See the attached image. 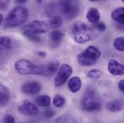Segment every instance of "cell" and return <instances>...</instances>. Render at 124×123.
<instances>
[{
    "label": "cell",
    "mask_w": 124,
    "mask_h": 123,
    "mask_svg": "<svg viewBox=\"0 0 124 123\" xmlns=\"http://www.w3.org/2000/svg\"><path fill=\"white\" fill-rule=\"evenodd\" d=\"M28 18V9L21 6L15 7L11 10L4 22V28H12L23 25Z\"/></svg>",
    "instance_id": "6da1fadb"
},
{
    "label": "cell",
    "mask_w": 124,
    "mask_h": 123,
    "mask_svg": "<svg viewBox=\"0 0 124 123\" xmlns=\"http://www.w3.org/2000/svg\"><path fill=\"white\" fill-rule=\"evenodd\" d=\"M15 68L22 75H40L46 76V65H36L32 62L25 59L19 60L15 63Z\"/></svg>",
    "instance_id": "7a4b0ae2"
},
{
    "label": "cell",
    "mask_w": 124,
    "mask_h": 123,
    "mask_svg": "<svg viewBox=\"0 0 124 123\" xmlns=\"http://www.w3.org/2000/svg\"><path fill=\"white\" fill-rule=\"evenodd\" d=\"M100 56V51L94 45H90L78 55L77 61L82 66H92L97 62Z\"/></svg>",
    "instance_id": "3957f363"
},
{
    "label": "cell",
    "mask_w": 124,
    "mask_h": 123,
    "mask_svg": "<svg viewBox=\"0 0 124 123\" xmlns=\"http://www.w3.org/2000/svg\"><path fill=\"white\" fill-rule=\"evenodd\" d=\"M81 104L82 109L88 112L97 111L101 107L100 99L93 90H87L85 92Z\"/></svg>",
    "instance_id": "277c9868"
},
{
    "label": "cell",
    "mask_w": 124,
    "mask_h": 123,
    "mask_svg": "<svg viewBox=\"0 0 124 123\" xmlns=\"http://www.w3.org/2000/svg\"><path fill=\"white\" fill-rule=\"evenodd\" d=\"M60 9L62 13L68 20L76 17L79 12V7L75 0H60Z\"/></svg>",
    "instance_id": "5b68a950"
},
{
    "label": "cell",
    "mask_w": 124,
    "mask_h": 123,
    "mask_svg": "<svg viewBox=\"0 0 124 123\" xmlns=\"http://www.w3.org/2000/svg\"><path fill=\"white\" fill-rule=\"evenodd\" d=\"M49 30V25L44 21L34 20L22 28V33L43 34Z\"/></svg>",
    "instance_id": "8992f818"
},
{
    "label": "cell",
    "mask_w": 124,
    "mask_h": 123,
    "mask_svg": "<svg viewBox=\"0 0 124 123\" xmlns=\"http://www.w3.org/2000/svg\"><path fill=\"white\" fill-rule=\"evenodd\" d=\"M72 73V68L68 64H63L59 68L58 73L54 79L55 86L57 87H60L63 85L71 74Z\"/></svg>",
    "instance_id": "52a82bcc"
},
{
    "label": "cell",
    "mask_w": 124,
    "mask_h": 123,
    "mask_svg": "<svg viewBox=\"0 0 124 123\" xmlns=\"http://www.w3.org/2000/svg\"><path fill=\"white\" fill-rule=\"evenodd\" d=\"M18 110L20 113L30 117L36 116L39 112L38 107L28 100H25L23 104L19 106Z\"/></svg>",
    "instance_id": "ba28073f"
},
{
    "label": "cell",
    "mask_w": 124,
    "mask_h": 123,
    "mask_svg": "<svg viewBox=\"0 0 124 123\" xmlns=\"http://www.w3.org/2000/svg\"><path fill=\"white\" fill-rule=\"evenodd\" d=\"M94 32L89 28L74 34V40L79 44L86 43L92 40L94 37Z\"/></svg>",
    "instance_id": "9c48e42d"
},
{
    "label": "cell",
    "mask_w": 124,
    "mask_h": 123,
    "mask_svg": "<svg viewBox=\"0 0 124 123\" xmlns=\"http://www.w3.org/2000/svg\"><path fill=\"white\" fill-rule=\"evenodd\" d=\"M108 71L113 76L124 75V65L116 60L111 59L108 63Z\"/></svg>",
    "instance_id": "30bf717a"
},
{
    "label": "cell",
    "mask_w": 124,
    "mask_h": 123,
    "mask_svg": "<svg viewBox=\"0 0 124 123\" xmlns=\"http://www.w3.org/2000/svg\"><path fill=\"white\" fill-rule=\"evenodd\" d=\"M41 86L38 81H30L23 85L21 90L25 94L35 95L40 92Z\"/></svg>",
    "instance_id": "8fae6325"
},
{
    "label": "cell",
    "mask_w": 124,
    "mask_h": 123,
    "mask_svg": "<svg viewBox=\"0 0 124 123\" xmlns=\"http://www.w3.org/2000/svg\"><path fill=\"white\" fill-rule=\"evenodd\" d=\"M106 109L111 112H118L124 109V101L121 99H117L108 102L106 105Z\"/></svg>",
    "instance_id": "7c38bea8"
},
{
    "label": "cell",
    "mask_w": 124,
    "mask_h": 123,
    "mask_svg": "<svg viewBox=\"0 0 124 123\" xmlns=\"http://www.w3.org/2000/svg\"><path fill=\"white\" fill-rule=\"evenodd\" d=\"M68 87L72 93L78 92L82 87V80L79 77L74 76L69 79L68 82Z\"/></svg>",
    "instance_id": "4fadbf2b"
},
{
    "label": "cell",
    "mask_w": 124,
    "mask_h": 123,
    "mask_svg": "<svg viewBox=\"0 0 124 123\" xmlns=\"http://www.w3.org/2000/svg\"><path fill=\"white\" fill-rule=\"evenodd\" d=\"M64 37V34L60 30H54L51 32L50 38L51 45L53 47H57L62 43V40Z\"/></svg>",
    "instance_id": "5bb4252c"
},
{
    "label": "cell",
    "mask_w": 124,
    "mask_h": 123,
    "mask_svg": "<svg viewBox=\"0 0 124 123\" xmlns=\"http://www.w3.org/2000/svg\"><path fill=\"white\" fill-rule=\"evenodd\" d=\"M10 99V92L4 85L0 84V106H5Z\"/></svg>",
    "instance_id": "9a60e30c"
},
{
    "label": "cell",
    "mask_w": 124,
    "mask_h": 123,
    "mask_svg": "<svg viewBox=\"0 0 124 123\" xmlns=\"http://www.w3.org/2000/svg\"><path fill=\"white\" fill-rule=\"evenodd\" d=\"M87 20L92 23H97L100 19V14L97 9L92 7L89 9L86 15Z\"/></svg>",
    "instance_id": "2e32d148"
},
{
    "label": "cell",
    "mask_w": 124,
    "mask_h": 123,
    "mask_svg": "<svg viewBox=\"0 0 124 123\" xmlns=\"http://www.w3.org/2000/svg\"><path fill=\"white\" fill-rule=\"evenodd\" d=\"M111 17L115 21L124 24V7H119L113 10L111 13Z\"/></svg>",
    "instance_id": "e0dca14e"
},
{
    "label": "cell",
    "mask_w": 124,
    "mask_h": 123,
    "mask_svg": "<svg viewBox=\"0 0 124 123\" xmlns=\"http://www.w3.org/2000/svg\"><path fill=\"white\" fill-rule=\"evenodd\" d=\"M46 76H54L59 68V62H51L46 65Z\"/></svg>",
    "instance_id": "ac0fdd59"
},
{
    "label": "cell",
    "mask_w": 124,
    "mask_h": 123,
    "mask_svg": "<svg viewBox=\"0 0 124 123\" xmlns=\"http://www.w3.org/2000/svg\"><path fill=\"white\" fill-rule=\"evenodd\" d=\"M36 104L42 107H48L51 105V97L48 95H40L35 99Z\"/></svg>",
    "instance_id": "d6986e66"
},
{
    "label": "cell",
    "mask_w": 124,
    "mask_h": 123,
    "mask_svg": "<svg viewBox=\"0 0 124 123\" xmlns=\"http://www.w3.org/2000/svg\"><path fill=\"white\" fill-rule=\"evenodd\" d=\"M12 40L6 36L0 37V51H7L11 48Z\"/></svg>",
    "instance_id": "ffe728a7"
},
{
    "label": "cell",
    "mask_w": 124,
    "mask_h": 123,
    "mask_svg": "<svg viewBox=\"0 0 124 123\" xmlns=\"http://www.w3.org/2000/svg\"><path fill=\"white\" fill-rule=\"evenodd\" d=\"M62 23H63V20L62 18L60 16H54V17H52L49 22V26L51 28H58L60 26H62Z\"/></svg>",
    "instance_id": "44dd1931"
},
{
    "label": "cell",
    "mask_w": 124,
    "mask_h": 123,
    "mask_svg": "<svg viewBox=\"0 0 124 123\" xmlns=\"http://www.w3.org/2000/svg\"><path fill=\"white\" fill-rule=\"evenodd\" d=\"M113 46L118 51H124V37H117L113 43Z\"/></svg>",
    "instance_id": "7402d4cb"
},
{
    "label": "cell",
    "mask_w": 124,
    "mask_h": 123,
    "mask_svg": "<svg viewBox=\"0 0 124 123\" xmlns=\"http://www.w3.org/2000/svg\"><path fill=\"white\" fill-rule=\"evenodd\" d=\"M53 104L56 107H62L65 104V98L59 94H56L53 99Z\"/></svg>",
    "instance_id": "603a6c76"
},
{
    "label": "cell",
    "mask_w": 124,
    "mask_h": 123,
    "mask_svg": "<svg viewBox=\"0 0 124 123\" xmlns=\"http://www.w3.org/2000/svg\"><path fill=\"white\" fill-rule=\"evenodd\" d=\"M87 28H88V27L86 24L83 22H76L71 28V33L74 35L81 30H85Z\"/></svg>",
    "instance_id": "cb8c5ba5"
},
{
    "label": "cell",
    "mask_w": 124,
    "mask_h": 123,
    "mask_svg": "<svg viewBox=\"0 0 124 123\" xmlns=\"http://www.w3.org/2000/svg\"><path fill=\"white\" fill-rule=\"evenodd\" d=\"M102 74V72L99 69H93L87 73V78L90 79L95 80L99 79Z\"/></svg>",
    "instance_id": "d4e9b609"
},
{
    "label": "cell",
    "mask_w": 124,
    "mask_h": 123,
    "mask_svg": "<svg viewBox=\"0 0 124 123\" xmlns=\"http://www.w3.org/2000/svg\"><path fill=\"white\" fill-rule=\"evenodd\" d=\"M23 35L27 37L28 39H29L30 40L35 42V43H40L41 41L40 37L37 35V34H32V33H25L23 34Z\"/></svg>",
    "instance_id": "484cf974"
},
{
    "label": "cell",
    "mask_w": 124,
    "mask_h": 123,
    "mask_svg": "<svg viewBox=\"0 0 124 123\" xmlns=\"http://www.w3.org/2000/svg\"><path fill=\"white\" fill-rule=\"evenodd\" d=\"M57 123H73L74 119H72L71 117L66 116V115H63L60 116L59 118L56 120Z\"/></svg>",
    "instance_id": "4316f807"
},
{
    "label": "cell",
    "mask_w": 124,
    "mask_h": 123,
    "mask_svg": "<svg viewBox=\"0 0 124 123\" xmlns=\"http://www.w3.org/2000/svg\"><path fill=\"white\" fill-rule=\"evenodd\" d=\"M10 4V0H0V9H6Z\"/></svg>",
    "instance_id": "83f0119b"
},
{
    "label": "cell",
    "mask_w": 124,
    "mask_h": 123,
    "mask_svg": "<svg viewBox=\"0 0 124 123\" xmlns=\"http://www.w3.org/2000/svg\"><path fill=\"white\" fill-rule=\"evenodd\" d=\"M44 115L47 118H51V117H53L55 115V112L52 109H47L46 110H45Z\"/></svg>",
    "instance_id": "f1b7e54d"
},
{
    "label": "cell",
    "mask_w": 124,
    "mask_h": 123,
    "mask_svg": "<svg viewBox=\"0 0 124 123\" xmlns=\"http://www.w3.org/2000/svg\"><path fill=\"white\" fill-rule=\"evenodd\" d=\"M2 121H3V123H14L15 122V118L12 115H5Z\"/></svg>",
    "instance_id": "f546056e"
},
{
    "label": "cell",
    "mask_w": 124,
    "mask_h": 123,
    "mask_svg": "<svg viewBox=\"0 0 124 123\" xmlns=\"http://www.w3.org/2000/svg\"><path fill=\"white\" fill-rule=\"evenodd\" d=\"M95 28L100 32H103L106 30V25H105V23L103 22H97L96 23V25H95Z\"/></svg>",
    "instance_id": "4dcf8cb0"
},
{
    "label": "cell",
    "mask_w": 124,
    "mask_h": 123,
    "mask_svg": "<svg viewBox=\"0 0 124 123\" xmlns=\"http://www.w3.org/2000/svg\"><path fill=\"white\" fill-rule=\"evenodd\" d=\"M118 86L119 89H120L122 92L124 93V79H123V80H121V81L118 82Z\"/></svg>",
    "instance_id": "1f68e13d"
},
{
    "label": "cell",
    "mask_w": 124,
    "mask_h": 123,
    "mask_svg": "<svg viewBox=\"0 0 124 123\" xmlns=\"http://www.w3.org/2000/svg\"><path fill=\"white\" fill-rule=\"evenodd\" d=\"M38 56H40L41 57H45L46 56V52H43V51H38Z\"/></svg>",
    "instance_id": "d6a6232c"
},
{
    "label": "cell",
    "mask_w": 124,
    "mask_h": 123,
    "mask_svg": "<svg viewBox=\"0 0 124 123\" xmlns=\"http://www.w3.org/2000/svg\"><path fill=\"white\" fill-rule=\"evenodd\" d=\"M28 1V0H15L16 3H17V4H24V3L27 2Z\"/></svg>",
    "instance_id": "836d02e7"
},
{
    "label": "cell",
    "mask_w": 124,
    "mask_h": 123,
    "mask_svg": "<svg viewBox=\"0 0 124 123\" xmlns=\"http://www.w3.org/2000/svg\"><path fill=\"white\" fill-rule=\"evenodd\" d=\"M2 21H3V16H2V14H0V26L2 23Z\"/></svg>",
    "instance_id": "e575fe53"
},
{
    "label": "cell",
    "mask_w": 124,
    "mask_h": 123,
    "mask_svg": "<svg viewBox=\"0 0 124 123\" xmlns=\"http://www.w3.org/2000/svg\"><path fill=\"white\" fill-rule=\"evenodd\" d=\"M35 1H36L37 3H40L42 1V0H35Z\"/></svg>",
    "instance_id": "d590c367"
},
{
    "label": "cell",
    "mask_w": 124,
    "mask_h": 123,
    "mask_svg": "<svg viewBox=\"0 0 124 123\" xmlns=\"http://www.w3.org/2000/svg\"><path fill=\"white\" fill-rule=\"evenodd\" d=\"M89 1H97V0H89Z\"/></svg>",
    "instance_id": "8d00e7d4"
},
{
    "label": "cell",
    "mask_w": 124,
    "mask_h": 123,
    "mask_svg": "<svg viewBox=\"0 0 124 123\" xmlns=\"http://www.w3.org/2000/svg\"><path fill=\"white\" fill-rule=\"evenodd\" d=\"M122 1H123V2H124V0H122Z\"/></svg>",
    "instance_id": "74e56055"
}]
</instances>
